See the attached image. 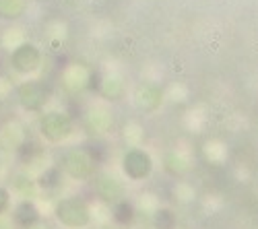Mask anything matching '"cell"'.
Segmentation results:
<instances>
[{
  "label": "cell",
  "mask_w": 258,
  "mask_h": 229,
  "mask_svg": "<svg viewBox=\"0 0 258 229\" xmlns=\"http://www.w3.org/2000/svg\"><path fill=\"white\" fill-rule=\"evenodd\" d=\"M0 172H3V161H0Z\"/></svg>",
  "instance_id": "30bf717a"
},
{
  "label": "cell",
  "mask_w": 258,
  "mask_h": 229,
  "mask_svg": "<svg viewBox=\"0 0 258 229\" xmlns=\"http://www.w3.org/2000/svg\"><path fill=\"white\" fill-rule=\"evenodd\" d=\"M9 198H11L9 190H5V188H0V213H5V211L9 209Z\"/></svg>",
  "instance_id": "ba28073f"
},
{
  "label": "cell",
  "mask_w": 258,
  "mask_h": 229,
  "mask_svg": "<svg viewBox=\"0 0 258 229\" xmlns=\"http://www.w3.org/2000/svg\"><path fill=\"white\" fill-rule=\"evenodd\" d=\"M71 132V122L64 114L52 112L41 118V134L48 140H62L64 136H69Z\"/></svg>",
  "instance_id": "277c9868"
},
{
  "label": "cell",
  "mask_w": 258,
  "mask_h": 229,
  "mask_svg": "<svg viewBox=\"0 0 258 229\" xmlns=\"http://www.w3.org/2000/svg\"><path fill=\"white\" fill-rule=\"evenodd\" d=\"M17 99H19V103H21V106H23L25 110L35 112V110H39V108L46 103L48 91H46V87L41 85V83H37V81H27V83H23V85L17 89Z\"/></svg>",
  "instance_id": "7a4b0ae2"
},
{
  "label": "cell",
  "mask_w": 258,
  "mask_h": 229,
  "mask_svg": "<svg viewBox=\"0 0 258 229\" xmlns=\"http://www.w3.org/2000/svg\"><path fill=\"white\" fill-rule=\"evenodd\" d=\"M39 62H41V56L33 44H21L11 54V66L21 74H29V72L37 70Z\"/></svg>",
  "instance_id": "6da1fadb"
},
{
  "label": "cell",
  "mask_w": 258,
  "mask_h": 229,
  "mask_svg": "<svg viewBox=\"0 0 258 229\" xmlns=\"http://www.w3.org/2000/svg\"><path fill=\"white\" fill-rule=\"evenodd\" d=\"M15 219H17L19 225L29 227V225H33V223L39 219V213H37V209H35L33 202L23 200V202H21L17 209H15Z\"/></svg>",
  "instance_id": "5b68a950"
},
{
  "label": "cell",
  "mask_w": 258,
  "mask_h": 229,
  "mask_svg": "<svg viewBox=\"0 0 258 229\" xmlns=\"http://www.w3.org/2000/svg\"><path fill=\"white\" fill-rule=\"evenodd\" d=\"M56 215L64 225H71V227H81L89 221L87 209L79 200H62L56 209Z\"/></svg>",
  "instance_id": "3957f363"
},
{
  "label": "cell",
  "mask_w": 258,
  "mask_h": 229,
  "mask_svg": "<svg viewBox=\"0 0 258 229\" xmlns=\"http://www.w3.org/2000/svg\"><path fill=\"white\" fill-rule=\"evenodd\" d=\"M27 229H46V227H33V225H29Z\"/></svg>",
  "instance_id": "9c48e42d"
},
{
  "label": "cell",
  "mask_w": 258,
  "mask_h": 229,
  "mask_svg": "<svg viewBox=\"0 0 258 229\" xmlns=\"http://www.w3.org/2000/svg\"><path fill=\"white\" fill-rule=\"evenodd\" d=\"M25 11V0H0V17L17 19Z\"/></svg>",
  "instance_id": "52a82bcc"
},
{
  "label": "cell",
  "mask_w": 258,
  "mask_h": 229,
  "mask_svg": "<svg viewBox=\"0 0 258 229\" xmlns=\"http://www.w3.org/2000/svg\"><path fill=\"white\" fill-rule=\"evenodd\" d=\"M67 168L73 176H87L89 172V165H87V159H85L81 153H69L67 155Z\"/></svg>",
  "instance_id": "8992f818"
}]
</instances>
